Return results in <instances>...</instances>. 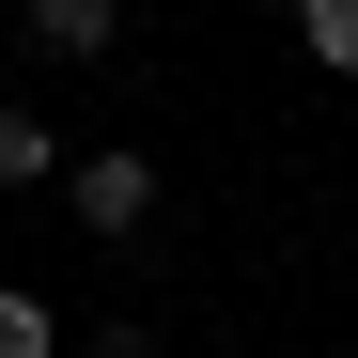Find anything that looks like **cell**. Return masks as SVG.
Segmentation results:
<instances>
[{"instance_id": "obj_5", "label": "cell", "mask_w": 358, "mask_h": 358, "mask_svg": "<svg viewBox=\"0 0 358 358\" xmlns=\"http://www.w3.org/2000/svg\"><path fill=\"white\" fill-rule=\"evenodd\" d=\"M0 358H63V312H47L31 280H0Z\"/></svg>"}, {"instance_id": "obj_1", "label": "cell", "mask_w": 358, "mask_h": 358, "mask_svg": "<svg viewBox=\"0 0 358 358\" xmlns=\"http://www.w3.org/2000/svg\"><path fill=\"white\" fill-rule=\"evenodd\" d=\"M78 218H94V234H141V218H156V156L94 141V156H78Z\"/></svg>"}, {"instance_id": "obj_4", "label": "cell", "mask_w": 358, "mask_h": 358, "mask_svg": "<svg viewBox=\"0 0 358 358\" xmlns=\"http://www.w3.org/2000/svg\"><path fill=\"white\" fill-rule=\"evenodd\" d=\"M280 16H296V47H312L327 78H358V0H280Z\"/></svg>"}, {"instance_id": "obj_6", "label": "cell", "mask_w": 358, "mask_h": 358, "mask_svg": "<svg viewBox=\"0 0 358 358\" xmlns=\"http://www.w3.org/2000/svg\"><path fill=\"white\" fill-rule=\"evenodd\" d=\"M78 358H156V327H94V343H78Z\"/></svg>"}, {"instance_id": "obj_2", "label": "cell", "mask_w": 358, "mask_h": 358, "mask_svg": "<svg viewBox=\"0 0 358 358\" xmlns=\"http://www.w3.org/2000/svg\"><path fill=\"white\" fill-rule=\"evenodd\" d=\"M16 16H31V47H47V63H94V47L125 31V0H16Z\"/></svg>"}, {"instance_id": "obj_3", "label": "cell", "mask_w": 358, "mask_h": 358, "mask_svg": "<svg viewBox=\"0 0 358 358\" xmlns=\"http://www.w3.org/2000/svg\"><path fill=\"white\" fill-rule=\"evenodd\" d=\"M47 171H63V125L47 109H0V187H47Z\"/></svg>"}]
</instances>
